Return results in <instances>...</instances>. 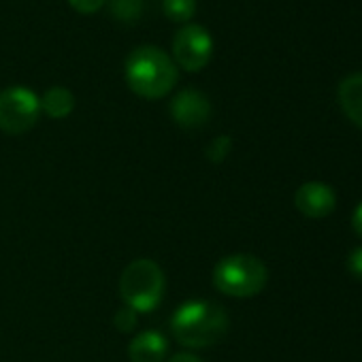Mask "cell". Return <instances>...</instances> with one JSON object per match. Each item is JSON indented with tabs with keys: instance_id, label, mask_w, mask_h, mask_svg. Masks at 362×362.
Masks as SVG:
<instances>
[{
	"instance_id": "1",
	"label": "cell",
	"mask_w": 362,
	"mask_h": 362,
	"mask_svg": "<svg viewBox=\"0 0 362 362\" xmlns=\"http://www.w3.org/2000/svg\"><path fill=\"white\" fill-rule=\"evenodd\" d=\"M230 320L222 305L214 300H186L170 315V332L186 347L216 345L228 332Z\"/></svg>"
},
{
	"instance_id": "2",
	"label": "cell",
	"mask_w": 362,
	"mask_h": 362,
	"mask_svg": "<svg viewBox=\"0 0 362 362\" xmlns=\"http://www.w3.org/2000/svg\"><path fill=\"white\" fill-rule=\"evenodd\" d=\"M124 75L128 88L136 96L147 100L166 96L179 79L177 64L173 62V58L153 45L132 49L130 56L126 58Z\"/></svg>"
},
{
	"instance_id": "3",
	"label": "cell",
	"mask_w": 362,
	"mask_h": 362,
	"mask_svg": "<svg viewBox=\"0 0 362 362\" xmlns=\"http://www.w3.org/2000/svg\"><path fill=\"white\" fill-rule=\"evenodd\" d=\"M166 279L160 269L149 258H136L132 260L119 277V296L126 307H130L136 313H149L153 311L162 296H164Z\"/></svg>"
},
{
	"instance_id": "4",
	"label": "cell",
	"mask_w": 362,
	"mask_h": 362,
	"mask_svg": "<svg viewBox=\"0 0 362 362\" xmlns=\"http://www.w3.org/2000/svg\"><path fill=\"white\" fill-rule=\"evenodd\" d=\"M269 271L264 262L252 254H230L214 269V284L220 292L235 298H250L264 290Z\"/></svg>"
},
{
	"instance_id": "5",
	"label": "cell",
	"mask_w": 362,
	"mask_h": 362,
	"mask_svg": "<svg viewBox=\"0 0 362 362\" xmlns=\"http://www.w3.org/2000/svg\"><path fill=\"white\" fill-rule=\"evenodd\" d=\"M41 115L39 96L24 88L13 86L0 92V130L7 134L28 132Z\"/></svg>"
},
{
	"instance_id": "6",
	"label": "cell",
	"mask_w": 362,
	"mask_h": 362,
	"mask_svg": "<svg viewBox=\"0 0 362 362\" xmlns=\"http://www.w3.org/2000/svg\"><path fill=\"white\" fill-rule=\"evenodd\" d=\"M211 54H214V39L203 26L190 24L177 30L173 39V58L181 69L197 73L209 64Z\"/></svg>"
},
{
	"instance_id": "7",
	"label": "cell",
	"mask_w": 362,
	"mask_h": 362,
	"mask_svg": "<svg viewBox=\"0 0 362 362\" xmlns=\"http://www.w3.org/2000/svg\"><path fill=\"white\" fill-rule=\"evenodd\" d=\"M170 117L186 130L201 128L211 117V103L201 90H181L170 103Z\"/></svg>"
},
{
	"instance_id": "8",
	"label": "cell",
	"mask_w": 362,
	"mask_h": 362,
	"mask_svg": "<svg viewBox=\"0 0 362 362\" xmlns=\"http://www.w3.org/2000/svg\"><path fill=\"white\" fill-rule=\"evenodd\" d=\"M294 205L303 216H307L311 220H320L334 211L337 197L328 184H322V181H309V184H303L296 190Z\"/></svg>"
},
{
	"instance_id": "9",
	"label": "cell",
	"mask_w": 362,
	"mask_h": 362,
	"mask_svg": "<svg viewBox=\"0 0 362 362\" xmlns=\"http://www.w3.org/2000/svg\"><path fill=\"white\" fill-rule=\"evenodd\" d=\"M166 339L156 330L139 332L128 345V358L132 362H162L166 358Z\"/></svg>"
},
{
	"instance_id": "10",
	"label": "cell",
	"mask_w": 362,
	"mask_h": 362,
	"mask_svg": "<svg viewBox=\"0 0 362 362\" xmlns=\"http://www.w3.org/2000/svg\"><path fill=\"white\" fill-rule=\"evenodd\" d=\"M339 103L343 113L362 128V73L347 75L339 86Z\"/></svg>"
},
{
	"instance_id": "11",
	"label": "cell",
	"mask_w": 362,
	"mask_h": 362,
	"mask_svg": "<svg viewBox=\"0 0 362 362\" xmlns=\"http://www.w3.org/2000/svg\"><path fill=\"white\" fill-rule=\"evenodd\" d=\"M39 100H41V111H45L54 119H64L75 109V96H73V92L66 90V88H62V86L49 88Z\"/></svg>"
},
{
	"instance_id": "12",
	"label": "cell",
	"mask_w": 362,
	"mask_h": 362,
	"mask_svg": "<svg viewBox=\"0 0 362 362\" xmlns=\"http://www.w3.org/2000/svg\"><path fill=\"white\" fill-rule=\"evenodd\" d=\"M162 9L173 22H188L197 13V0H162Z\"/></svg>"
},
{
	"instance_id": "13",
	"label": "cell",
	"mask_w": 362,
	"mask_h": 362,
	"mask_svg": "<svg viewBox=\"0 0 362 362\" xmlns=\"http://www.w3.org/2000/svg\"><path fill=\"white\" fill-rule=\"evenodd\" d=\"M109 7L115 20L134 22L143 13V0H109Z\"/></svg>"
},
{
	"instance_id": "14",
	"label": "cell",
	"mask_w": 362,
	"mask_h": 362,
	"mask_svg": "<svg viewBox=\"0 0 362 362\" xmlns=\"http://www.w3.org/2000/svg\"><path fill=\"white\" fill-rule=\"evenodd\" d=\"M230 147H233V143H230V136H218V139H214L211 143H209V147H207V158L209 160H214V162H222L228 153H230Z\"/></svg>"
},
{
	"instance_id": "15",
	"label": "cell",
	"mask_w": 362,
	"mask_h": 362,
	"mask_svg": "<svg viewBox=\"0 0 362 362\" xmlns=\"http://www.w3.org/2000/svg\"><path fill=\"white\" fill-rule=\"evenodd\" d=\"M113 322H115L117 330L128 332V330H132L134 324H136V311H132L130 307H124V309H119V311L115 313Z\"/></svg>"
},
{
	"instance_id": "16",
	"label": "cell",
	"mask_w": 362,
	"mask_h": 362,
	"mask_svg": "<svg viewBox=\"0 0 362 362\" xmlns=\"http://www.w3.org/2000/svg\"><path fill=\"white\" fill-rule=\"evenodd\" d=\"M347 271L351 273V277H356L358 281H362V247H356L347 256Z\"/></svg>"
},
{
	"instance_id": "17",
	"label": "cell",
	"mask_w": 362,
	"mask_h": 362,
	"mask_svg": "<svg viewBox=\"0 0 362 362\" xmlns=\"http://www.w3.org/2000/svg\"><path fill=\"white\" fill-rule=\"evenodd\" d=\"M69 5L79 13H96L105 5V0H69Z\"/></svg>"
},
{
	"instance_id": "18",
	"label": "cell",
	"mask_w": 362,
	"mask_h": 362,
	"mask_svg": "<svg viewBox=\"0 0 362 362\" xmlns=\"http://www.w3.org/2000/svg\"><path fill=\"white\" fill-rule=\"evenodd\" d=\"M351 228L358 237H362V203H358V207L354 209V216H351Z\"/></svg>"
},
{
	"instance_id": "19",
	"label": "cell",
	"mask_w": 362,
	"mask_h": 362,
	"mask_svg": "<svg viewBox=\"0 0 362 362\" xmlns=\"http://www.w3.org/2000/svg\"><path fill=\"white\" fill-rule=\"evenodd\" d=\"M168 362H203V360L194 354H175L173 358H168Z\"/></svg>"
}]
</instances>
